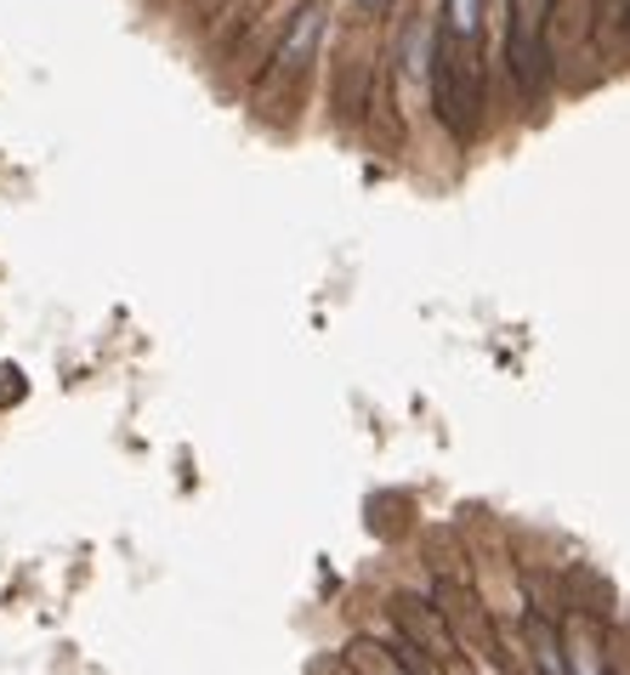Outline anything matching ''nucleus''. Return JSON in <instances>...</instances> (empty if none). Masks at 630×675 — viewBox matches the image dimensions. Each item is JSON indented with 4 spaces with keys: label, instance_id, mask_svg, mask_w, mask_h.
Segmentation results:
<instances>
[{
    "label": "nucleus",
    "instance_id": "1",
    "mask_svg": "<svg viewBox=\"0 0 630 675\" xmlns=\"http://www.w3.org/2000/svg\"><path fill=\"white\" fill-rule=\"evenodd\" d=\"M329 29H335V0H302V7L289 12V23L278 29V40L267 45V58H262L256 80H251L256 109L267 120H278V109L296 103V96L324 74V63H329L324 58Z\"/></svg>",
    "mask_w": 630,
    "mask_h": 675
}]
</instances>
